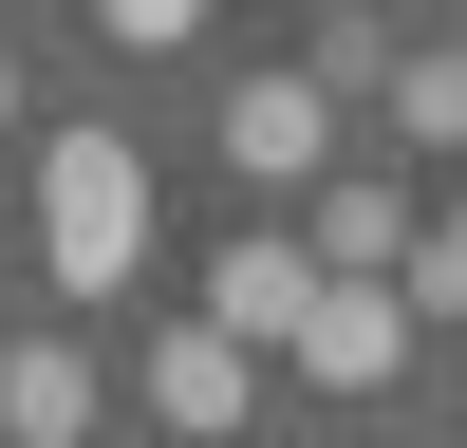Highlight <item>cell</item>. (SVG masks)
<instances>
[{
  "mask_svg": "<svg viewBox=\"0 0 467 448\" xmlns=\"http://www.w3.org/2000/svg\"><path fill=\"white\" fill-rule=\"evenodd\" d=\"M299 318H318V243H224L206 261V336H244V355H299Z\"/></svg>",
  "mask_w": 467,
  "mask_h": 448,
  "instance_id": "obj_3",
  "label": "cell"
},
{
  "mask_svg": "<svg viewBox=\"0 0 467 448\" xmlns=\"http://www.w3.org/2000/svg\"><path fill=\"white\" fill-rule=\"evenodd\" d=\"M411 243H431V224H411L393 168H337L318 187V280H411Z\"/></svg>",
  "mask_w": 467,
  "mask_h": 448,
  "instance_id": "obj_7",
  "label": "cell"
},
{
  "mask_svg": "<svg viewBox=\"0 0 467 448\" xmlns=\"http://www.w3.org/2000/svg\"><path fill=\"white\" fill-rule=\"evenodd\" d=\"M393 299H411V336L467 318V187H449V224H431V243H411V280H393Z\"/></svg>",
  "mask_w": 467,
  "mask_h": 448,
  "instance_id": "obj_9",
  "label": "cell"
},
{
  "mask_svg": "<svg viewBox=\"0 0 467 448\" xmlns=\"http://www.w3.org/2000/svg\"><path fill=\"white\" fill-rule=\"evenodd\" d=\"M150 411H169L187 448H224V430L262 411V355H244V336H206V318H150Z\"/></svg>",
  "mask_w": 467,
  "mask_h": 448,
  "instance_id": "obj_4",
  "label": "cell"
},
{
  "mask_svg": "<svg viewBox=\"0 0 467 448\" xmlns=\"http://www.w3.org/2000/svg\"><path fill=\"white\" fill-rule=\"evenodd\" d=\"M374 94H393V149H467V37H411Z\"/></svg>",
  "mask_w": 467,
  "mask_h": 448,
  "instance_id": "obj_8",
  "label": "cell"
},
{
  "mask_svg": "<svg viewBox=\"0 0 467 448\" xmlns=\"http://www.w3.org/2000/svg\"><path fill=\"white\" fill-rule=\"evenodd\" d=\"M299 373H318V392H393V373H411V299H393V280H318Z\"/></svg>",
  "mask_w": 467,
  "mask_h": 448,
  "instance_id": "obj_5",
  "label": "cell"
},
{
  "mask_svg": "<svg viewBox=\"0 0 467 448\" xmlns=\"http://www.w3.org/2000/svg\"><path fill=\"white\" fill-rule=\"evenodd\" d=\"M37 280L57 299H131L150 280V149L131 131H57L37 149Z\"/></svg>",
  "mask_w": 467,
  "mask_h": 448,
  "instance_id": "obj_1",
  "label": "cell"
},
{
  "mask_svg": "<svg viewBox=\"0 0 467 448\" xmlns=\"http://www.w3.org/2000/svg\"><path fill=\"white\" fill-rule=\"evenodd\" d=\"M0 448H94V355L75 336H0Z\"/></svg>",
  "mask_w": 467,
  "mask_h": 448,
  "instance_id": "obj_6",
  "label": "cell"
},
{
  "mask_svg": "<svg viewBox=\"0 0 467 448\" xmlns=\"http://www.w3.org/2000/svg\"><path fill=\"white\" fill-rule=\"evenodd\" d=\"M224 168H244V187H337V94H318V75H224Z\"/></svg>",
  "mask_w": 467,
  "mask_h": 448,
  "instance_id": "obj_2",
  "label": "cell"
},
{
  "mask_svg": "<svg viewBox=\"0 0 467 448\" xmlns=\"http://www.w3.org/2000/svg\"><path fill=\"white\" fill-rule=\"evenodd\" d=\"M0 131H19V56H0Z\"/></svg>",
  "mask_w": 467,
  "mask_h": 448,
  "instance_id": "obj_10",
  "label": "cell"
}]
</instances>
